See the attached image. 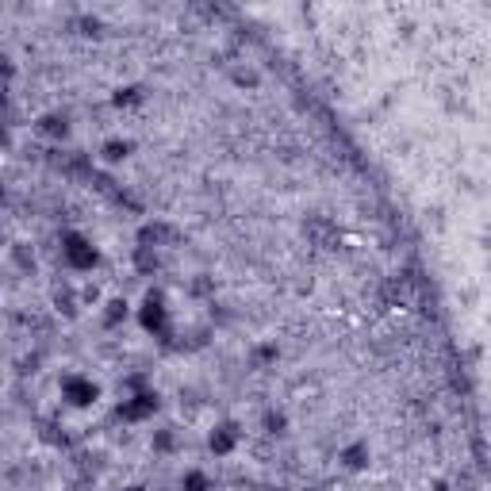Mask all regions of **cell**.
<instances>
[{"instance_id": "6da1fadb", "label": "cell", "mask_w": 491, "mask_h": 491, "mask_svg": "<svg viewBox=\"0 0 491 491\" xmlns=\"http://www.w3.org/2000/svg\"><path fill=\"white\" fill-rule=\"evenodd\" d=\"M65 258H70V265L77 269H89L92 261H96V250H92L84 238H70V246H65Z\"/></svg>"}, {"instance_id": "7a4b0ae2", "label": "cell", "mask_w": 491, "mask_h": 491, "mask_svg": "<svg viewBox=\"0 0 491 491\" xmlns=\"http://www.w3.org/2000/svg\"><path fill=\"white\" fill-rule=\"evenodd\" d=\"M211 446L219 449V453H226V449H231V446H234V426H223V430L211 438Z\"/></svg>"}]
</instances>
